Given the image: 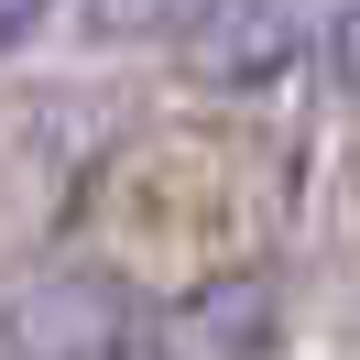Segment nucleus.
<instances>
[{
    "mask_svg": "<svg viewBox=\"0 0 360 360\" xmlns=\"http://www.w3.org/2000/svg\"><path fill=\"white\" fill-rule=\"evenodd\" d=\"M11 349L22 360H120L131 349V295L110 273H44L11 306Z\"/></svg>",
    "mask_w": 360,
    "mask_h": 360,
    "instance_id": "nucleus-1",
    "label": "nucleus"
},
{
    "mask_svg": "<svg viewBox=\"0 0 360 360\" xmlns=\"http://www.w3.org/2000/svg\"><path fill=\"white\" fill-rule=\"evenodd\" d=\"M328 77H338V98L360 110V0H338V22H328Z\"/></svg>",
    "mask_w": 360,
    "mask_h": 360,
    "instance_id": "nucleus-2",
    "label": "nucleus"
},
{
    "mask_svg": "<svg viewBox=\"0 0 360 360\" xmlns=\"http://www.w3.org/2000/svg\"><path fill=\"white\" fill-rule=\"evenodd\" d=\"M33 22H44V0H11V33H33Z\"/></svg>",
    "mask_w": 360,
    "mask_h": 360,
    "instance_id": "nucleus-3",
    "label": "nucleus"
}]
</instances>
